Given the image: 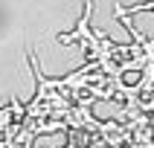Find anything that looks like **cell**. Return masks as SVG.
Wrapping results in <instances>:
<instances>
[{"label":"cell","mask_w":154,"mask_h":148,"mask_svg":"<svg viewBox=\"0 0 154 148\" xmlns=\"http://www.w3.org/2000/svg\"><path fill=\"white\" fill-rule=\"evenodd\" d=\"M90 15H93V0H87V3H85V15L79 17L76 29H73V32L58 35V41H61V44H76V41H82V44H85V38L93 32V29H90Z\"/></svg>","instance_id":"cell-1"}]
</instances>
